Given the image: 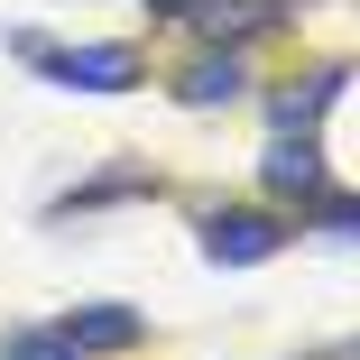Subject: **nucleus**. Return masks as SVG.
Wrapping results in <instances>:
<instances>
[{
  "instance_id": "f257e3e1",
  "label": "nucleus",
  "mask_w": 360,
  "mask_h": 360,
  "mask_svg": "<svg viewBox=\"0 0 360 360\" xmlns=\"http://www.w3.org/2000/svg\"><path fill=\"white\" fill-rule=\"evenodd\" d=\"M10 56H19V65H37L46 84H75V93H129L139 75H148V56H139V46H120V37H84V46H56V37L19 28V37H10Z\"/></svg>"
},
{
  "instance_id": "f03ea898",
  "label": "nucleus",
  "mask_w": 360,
  "mask_h": 360,
  "mask_svg": "<svg viewBox=\"0 0 360 360\" xmlns=\"http://www.w3.org/2000/svg\"><path fill=\"white\" fill-rule=\"evenodd\" d=\"M286 250V222L277 212H250V203H222V212H203V259L212 268H259Z\"/></svg>"
},
{
  "instance_id": "7ed1b4c3",
  "label": "nucleus",
  "mask_w": 360,
  "mask_h": 360,
  "mask_svg": "<svg viewBox=\"0 0 360 360\" xmlns=\"http://www.w3.org/2000/svg\"><path fill=\"white\" fill-rule=\"evenodd\" d=\"M231 93H250V65H240V46H203L185 75H176V102L185 111H212V102H231Z\"/></svg>"
},
{
  "instance_id": "20e7f679",
  "label": "nucleus",
  "mask_w": 360,
  "mask_h": 360,
  "mask_svg": "<svg viewBox=\"0 0 360 360\" xmlns=\"http://www.w3.org/2000/svg\"><path fill=\"white\" fill-rule=\"evenodd\" d=\"M56 333L75 342L84 360H93V351H139V342H148V323H139L129 305H75V314H65Z\"/></svg>"
},
{
  "instance_id": "39448f33",
  "label": "nucleus",
  "mask_w": 360,
  "mask_h": 360,
  "mask_svg": "<svg viewBox=\"0 0 360 360\" xmlns=\"http://www.w3.org/2000/svg\"><path fill=\"white\" fill-rule=\"evenodd\" d=\"M194 19H203L212 46H250V37H268L286 19V0H194Z\"/></svg>"
},
{
  "instance_id": "423d86ee",
  "label": "nucleus",
  "mask_w": 360,
  "mask_h": 360,
  "mask_svg": "<svg viewBox=\"0 0 360 360\" xmlns=\"http://www.w3.org/2000/svg\"><path fill=\"white\" fill-rule=\"evenodd\" d=\"M333 176H323V158H314V129H296V139H277V148H268V194H323Z\"/></svg>"
},
{
  "instance_id": "0eeeda50",
  "label": "nucleus",
  "mask_w": 360,
  "mask_h": 360,
  "mask_svg": "<svg viewBox=\"0 0 360 360\" xmlns=\"http://www.w3.org/2000/svg\"><path fill=\"white\" fill-rule=\"evenodd\" d=\"M323 102H342V65H323V75L305 84V93H277L268 111H277V139H296V129H314V111Z\"/></svg>"
},
{
  "instance_id": "6e6552de",
  "label": "nucleus",
  "mask_w": 360,
  "mask_h": 360,
  "mask_svg": "<svg viewBox=\"0 0 360 360\" xmlns=\"http://www.w3.org/2000/svg\"><path fill=\"white\" fill-rule=\"evenodd\" d=\"M139 185H148L139 167H111V176H93V185H75V194H65V212H102V203H129Z\"/></svg>"
},
{
  "instance_id": "1a4fd4ad",
  "label": "nucleus",
  "mask_w": 360,
  "mask_h": 360,
  "mask_svg": "<svg viewBox=\"0 0 360 360\" xmlns=\"http://www.w3.org/2000/svg\"><path fill=\"white\" fill-rule=\"evenodd\" d=\"M0 360H84V351H75V342H65L56 323H46V333L28 323V333H0Z\"/></svg>"
},
{
  "instance_id": "9d476101",
  "label": "nucleus",
  "mask_w": 360,
  "mask_h": 360,
  "mask_svg": "<svg viewBox=\"0 0 360 360\" xmlns=\"http://www.w3.org/2000/svg\"><path fill=\"white\" fill-rule=\"evenodd\" d=\"M314 222H323V231H351V194H342V185L314 194Z\"/></svg>"
},
{
  "instance_id": "9b49d317",
  "label": "nucleus",
  "mask_w": 360,
  "mask_h": 360,
  "mask_svg": "<svg viewBox=\"0 0 360 360\" xmlns=\"http://www.w3.org/2000/svg\"><path fill=\"white\" fill-rule=\"evenodd\" d=\"M148 10H167V19H185V10H194V0H148Z\"/></svg>"
}]
</instances>
